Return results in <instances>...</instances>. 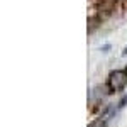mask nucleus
Returning <instances> with one entry per match:
<instances>
[{"label":"nucleus","instance_id":"nucleus-1","mask_svg":"<svg viewBox=\"0 0 127 127\" xmlns=\"http://www.w3.org/2000/svg\"><path fill=\"white\" fill-rule=\"evenodd\" d=\"M127 85V73L124 69H115L108 76V88L110 92H120Z\"/></svg>","mask_w":127,"mask_h":127},{"label":"nucleus","instance_id":"nucleus-2","mask_svg":"<svg viewBox=\"0 0 127 127\" xmlns=\"http://www.w3.org/2000/svg\"><path fill=\"white\" fill-rule=\"evenodd\" d=\"M88 127H107V122L103 119H97V120H93Z\"/></svg>","mask_w":127,"mask_h":127}]
</instances>
